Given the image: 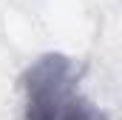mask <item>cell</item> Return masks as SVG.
Wrapping results in <instances>:
<instances>
[{
    "instance_id": "6da1fadb",
    "label": "cell",
    "mask_w": 122,
    "mask_h": 120,
    "mask_svg": "<svg viewBox=\"0 0 122 120\" xmlns=\"http://www.w3.org/2000/svg\"><path fill=\"white\" fill-rule=\"evenodd\" d=\"M23 120H105L80 91V66L60 52L43 54L23 74Z\"/></svg>"
}]
</instances>
